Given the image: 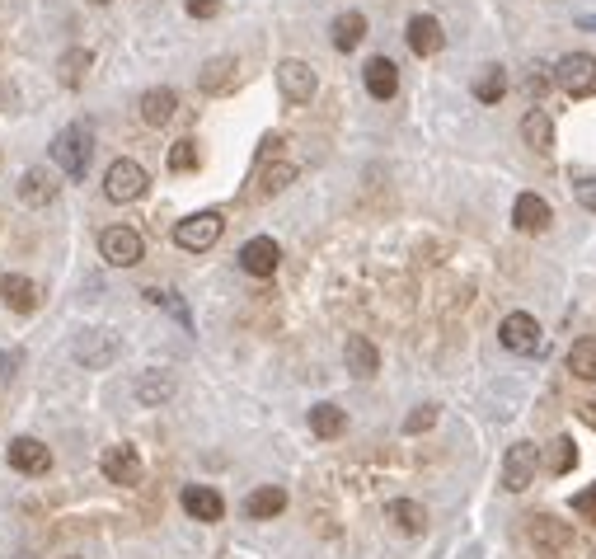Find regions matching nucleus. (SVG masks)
I'll use <instances>...</instances> for the list:
<instances>
[{
    "instance_id": "1a4fd4ad",
    "label": "nucleus",
    "mask_w": 596,
    "mask_h": 559,
    "mask_svg": "<svg viewBox=\"0 0 596 559\" xmlns=\"http://www.w3.org/2000/svg\"><path fill=\"white\" fill-rule=\"evenodd\" d=\"M277 264H282V249H277L273 235H254V240H245V249H240V268H245L249 278H273Z\"/></svg>"
},
{
    "instance_id": "2f4dec72",
    "label": "nucleus",
    "mask_w": 596,
    "mask_h": 559,
    "mask_svg": "<svg viewBox=\"0 0 596 559\" xmlns=\"http://www.w3.org/2000/svg\"><path fill=\"white\" fill-rule=\"evenodd\" d=\"M85 71H90V52H85V47H71L62 62H57V76H62V85H71V90L85 80Z\"/></svg>"
},
{
    "instance_id": "72a5a7b5",
    "label": "nucleus",
    "mask_w": 596,
    "mask_h": 559,
    "mask_svg": "<svg viewBox=\"0 0 596 559\" xmlns=\"http://www.w3.org/2000/svg\"><path fill=\"white\" fill-rule=\"evenodd\" d=\"M146 301H151V306H165L169 315H174V320H179V325L184 329H193V315H188V306H184V296H174V292H160V287H146Z\"/></svg>"
},
{
    "instance_id": "412c9836",
    "label": "nucleus",
    "mask_w": 596,
    "mask_h": 559,
    "mask_svg": "<svg viewBox=\"0 0 596 559\" xmlns=\"http://www.w3.org/2000/svg\"><path fill=\"white\" fill-rule=\"evenodd\" d=\"M174 109H179V94L169 85H155V90L141 94V123L146 127H165L174 118Z\"/></svg>"
},
{
    "instance_id": "f257e3e1",
    "label": "nucleus",
    "mask_w": 596,
    "mask_h": 559,
    "mask_svg": "<svg viewBox=\"0 0 596 559\" xmlns=\"http://www.w3.org/2000/svg\"><path fill=\"white\" fill-rule=\"evenodd\" d=\"M90 156H94V137H90V127H62L57 137H52V160H57V170L66 174V179H85L90 174Z\"/></svg>"
},
{
    "instance_id": "4468645a",
    "label": "nucleus",
    "mask_w": 596,
    "mask_h": 559,
    "mask_svg": "<svg viewBox=\"0 0 596 559\" xmlns=\"http://www.w3.org/2000/svg\"><path fill=\"white\" fill-rule=\"evenodd\" d=\"M0 301L19 315H33L38 301H43V292H38V282L24 278V273H5V278H0Z\"/></svg>"
},
{
    "instance_id": "a211bd4d",
    "label": "nucleus",
    "mask_w": 596,
    "mask_h": 559,
    "mask_svg": "<svg viewBox=\"0 0 596 559\" xmlns=\"http://www.w3.org/2000/svg\"><path fill=\"white\" fill-rule=\"evenodd\" d=\"M235 71H240V66H235V57H226V52H221V57H207V62L198 66V90L202 94L235 90Z\"/></svg>"
},
{
    "instance_id": "473e14b6",
    "label": "nucleus",
    "mask_w": 596,
    "mask_h": 559,
    "mask_svg": "<svg viewBox=\"0 0 596 559\" xmlns=\"http://www.w3.org/2000/svg\"><path fill=\"white\" fill-rule=\"evenodd\" d=\"M296 179V165H287V160H277V165H268V170L259 174V198H273V193H282V188Z\"/></svg>"
},
{
    "instance_id": "2eb2a0df",
    "label": "nucleus",
    "mask_w": 596,
    "mask_h": 559,
    "mask_svg": "<svg viewBox=\"0 0 596 559\" xmlns=\"http://www.w3.org/2000/svg\"><path fill=\"white\" fill-rule=\"evenodd\" d=\"M343 362H348V372L357 376V381H371V376L381 372V353H376V343H371L367 334H348V343H343Z\"/></svg>"
},
{
    "instance_id": "a878e982",
    "label": "nucleus",
    "mask_w": 596,
    "mask_h": 559,
    "mask_svg": "<svg viewBox=\"0 0 596 559\" xmlns=\"http://www.w3.org/2000/svg\"><path fill=\"white\" fill-rule=\"evenodd\" d=\"M174 376L169 372H160V367H151V372H141L137 376V400L146 404V409H160L165 400H174Z\"/></svg>"
},
{
    "instance_id": "5701e85b",
    "label": "nucleus",
    "mask_w": 596,
    "mask_h": 559,
    "mask_svg": "<svg viewBox=\"0 0 596 559\" xmlns=\"http://www.w3.org/2000/svg\"><path fill=\"white\" fill-rule=\"evenodd\" d=\"M442 43H446V33H442V24H437L432 15H413L409 19V47L418 52V57H437Z\"/></svg>"
},
{
    "instance_id": "bb28decb",
    "label": "nucleus",
    "mask_w": 596,
    "mask_h": 559,
    "mask_svg": "<svg viewBox=\"0 0 596 559\" xmlns=\"http://www.w3.org/2000/svg\"><path fill=\"white\" fill-rule=\"evenodd\" d=\"M329 33H334L338 52H352V47H362V38H367V15H362V10H343Z\"/></svg>"
},
{
    "instance_id": "20e7f679",
    "label": "nucleus",
    "mask_w": 596,
    "mask_h": 559,
    "mask_svg": "<svg viewBox=\"0 0 596 559\" xmlns=\"http://www.w3.org/2000/svg\"><path fill=\"white\" fill-rule=\"evenodd\" d=\"M526 541H531L540 555H568V550H573V531H568V522H559V517H550V513H531L526 517Z\"/></svg>"
},
{
    "instance_id": "39448f33",
    "label": "nucleus",
    "mask_w": 596,
    "mask_h": 559,
    "mask_svg": "<svg viewBox=\"0 0 596 559\" xmlns=\"http://www.w3.org/2000/svg\"><path fill=\"white\" fill-rule=\"evenodd\" d=\"M535 470H540V447H535V442H512L507 456H503V489H507V494L531 489Z\"/></svg>"
},
{
    "instance_id": "dca6fc26",
    "label": "nucleus",
    "mask_w": 596,
    "mask_h": 559,
    "mask_svg": "<svg viewBox=\"0 0 596 559\" xmlns=\"http://www.w3.org/2000/svg\"><path fill=\"white\" fill-rule=\"evenodd\" d=\"M10 466L24 470V475H47V470H52V451H47L38 437H15V442H10Z\"/></svg>"
},
{
    "instance_id": "f8f14e48",
    "label": "nucleus",
    "mask_w": 596,
    "mask_h": 559,
    "mask_svg": "<svg viewBox=\"0 0 596 559\" xmlns=\"http://www.w3.org/2000/svg\"><path fill=\"white\" fill-rule=\"evenodd\" d=\"M550 221H554V207L540 193H517V202H512V226L526 235H540V231H550Z\"/></svg>"
},
{
    "instance_id": "58836bf2",
    "label": "nucleus",
    "mask_w": 596,
    "mask_h": 559,
    "mask_svg": "<svg viewBox=\"0 0 596 559\" xmlns=\"http://www.w3.org/2000/svg\"><path fill=\"white\" fill-rule=\"evenodd\" d=\"M578 207L596 212V179H582V184H578Z\"/></svg>"
},
{
    "instance_id": "0eeeda50",
    "label": "nucleus",
    "mask_w": 596,
    "mask_h": 559,
    "mask_svg": "<svg viewBox=\"0 0 596 559\" xmlns=\"http://www.w3.org/2000/svg\"><path fill=\"white\" fill-rule=\"evenodd\" d=\"M146 170H141L137 160H113L108 165V174H104V193H108V202H137L141 193H146Z\"/></svg>"
},
{
    "instance_id": "c756f323",
    "label": "nucleus",
    "mask_w": 596,
    "mask_h": 559,
    "mask_svg": "<svg viewBox=\"0 0 596 559\" xmlns=\"http://www.w3.org/2000/svg\"><path fill=\"white\" fill-rule=\"evenodd\" d=\"M503 94H507V71L503 66H484L479 80H474V99H479V104H498Z\"/></svg>"
},
{
    "instance_id": "393cba45",
    "label": "nucleus",
    "mask_w": 596,
    "mask_h": 559,
    "mask_svg": "<svg viewBox=\"0 0 596 559\" xmlns=\"http://www.w3.org/2000/svg\"><path fill=\"white\" fill-rule=\"evenodd\" d=\"M385 517H390L404 536H423V527H428V508L413 503V498H390V503H385Z\"/></svg>"
},
{
    "instance_id": "c03bdc74",
    "label": "nucleus",
    "mask_w": 596,
    "mask_h": 559,
    "mask_svg": "<svg viewBox=\"0 0 596 559\" xmlns=\"http://www.w3.org/2000/svg\"><path fill=\"white\" fill-rule=\"evenodd\" d=\"M66 559H76V555H66Z\"/></svg>"
},
{
    "instance_id": "f03ea898",
    "label": "nucleus",
    "mask_w": 596,
    "mask_h": 559,
    "mask_svg": "<svg viewBox=\"0 0 596 559\" xmlns=\"http://www.w3.org/2000/svg\"><path fill=\"white\" fill-rule=\"evenodd\" d=\"M554 85H559L568 99H587V94H596V57L592 52H568L564 62L554 66Z\"/></svg>"
},
{
    "instance_id": "e433bc0d",
    "label": "nucleus",
    "mask_w": 596,
    "mask_h": 559,
    "mask_svg": "<svg viewBox=\"0 0 596 559\" xmlns=\"http://www.w3.org/2000/svg\"><path fill=\"white\" fill-rule=\"evenodd\" d=\"M188 5V15L193 19H216L221 15V0H184Z\"/></svg>"
},
{
    "instance_id": "37998d69",
    "label": "nucleus",
    "mask_w": 596,
    "mask_h": 559,
    "mask_svg": "<svg viewBox=\"0 0 596 559\" xmlns=\"http://www.w3.org/2000/svg\"><path fill=\"white\" fill-rule=\"evenodd\" d=\"M90 5H113V0H90Z\"/></svg>"
},
{
    "instance_id": "f3484780",
    "label": "nucleus",
    "mask_w": 596,
    "mask_h": 559,
    "mask_svg": "<svg viewBox=\"0 0 596 559\" xmlns=\"http://www.w3.org/2000/svg\"><path fill=\"white\" fill-rule=\"evenodd\" d=\"M57 174L43 170V165H33V170H24V179H19V202L24 207H47V202L57 198Z\"/></svg>"
},
{
    "instance_id": "9b49d317",
    "label": "nucleus",
    "mask_w": 596,
    "mask_h": 559,
    "mask_svg": "<svg viewBox=\"0 0 596 559\" xmlns=\"http://www.w3.org/2000/svg\"><path fill=\"white\" fill-rule=\"evenodd\" d=\"M498 339H503L507 353H535V348H540V325H535V315L512 311L503 325H498Z\"/></svg>"
},
{
    "instance_id": "4be33fe9",
    "label": "nucleus",
    "mask_w": 596,
    "mask_h": 559,
    "mask_svg": "<svg viewBox=\"0 0 596 559\" xmlns=\"http://www.w3.org/2000/svg\"><path fill=\"white\" fill-rule=\"evenodd\" d=\"M521 141L531 146L535 156H550L554 151V118L545 109H531L521 118Z\"/></svg>"
},
{
    "instance_id": "f704fd0d",
    "label": "nucleus",
    "mask_w": 596,
    "mask_h": 559,
    "mask_svg": "<svg viewBox=\"0 0 596 559\" xmlns=\"http://www.w3.org/2000/svg\"><path fill=\"white\" fill-rule=\"evenodd\" d=\"M169 170H174V174H193V170H198V141H193V137L174 141V146H169Z\"/></svg>"
},
{
    "instance_id": "ea45409f",
    "label": "nucleus",
    "mask_w": 596,
    "mask_h": 559,
    "mask_svg": "<svg viewBox=\"0 0 596 559\" xmlns=\"http://www.w3.org/2000/svg\"><path fill=\"white\" fill-rule=\"evenodd\" d=\"M545 85H550L545 66H531V76H526V90H531V94H545Z\"/></svg>"
},
{
    "instance_id": "9d476101",
    "label": "nucleus",
    "mask_w": 596,
    "mask_h": 559,
    "mask_svg": "<svg viewBox=\"0 0 596 559\" xmlns=\"http://www.w3.org/2000/svg\"><path fill=\"white\" fill-rule=\"evenodd\" d=\"M99 470H104L108 484H141V456H137V447H127V442H118V447H104V456H99Z\"/></svg>"
},
{
    "instance_id": "6e6552de",
    "label": "nucleus",
    "mask_w": 596,
    "mask_h": 559,
    "mask_svg": "<svg viewBox=\"0 0 596 559\" xmlns=\"http://www.w3.org/2000/svg\"><path fill=\"white\" fill-rule=\"evenodd\" d=\"M315 66L301 62V57H287V62H277V90L287 104H310L315 99Z\"/></svg>"
},
{
    "instance_id": "aec40b11",
    "label": "nucleus",
    "mask_w": 596,
    "mask_h": 559,
    "mask_svg": "<svg viewBox=\"0 0 596 559\" xmlns=\"http://www.w3.org/2000/svg\"><path fill=\"white\" fill-rule=\"evenodd\" d=\"M362 80H367V94L371 99H395L399 94V66L390 57H371L362 66Z\"/></svg>"
},
{
    "instance_id": "7c9ffc66",
    "label": "nucleus",
    "mask_w": 596,
    "mask_h": 559,
    "mask_svg": "<svg viewBox=\"0 0 596 559\" xmlns=\"http://www.w3.org/2000/svg\"><path fill=\"white\" fill-rule=\"evenodd\" d=\"M568 372L578 381H596V339H578L568 348Z\"/></svg>"
},
{
    "instance_id": "cd10ccee",
    "label": "nucleus",
    "mask_w": 596,
    "mask_h": 559,
    "mask_svg": "<svg viewBox=\"0 0 596 559\" xmlns=\"http://www.w3.org/2000/svg\"><path fill=\"white\" fill-rule=\"evenodd\" d=\"M343 428H348V414H343V409H338V404H315V409H310V433L315 437H324V442H334L338 433H343Z\"/></svg>"
},
{
    "instance_id": "c85d7f7f",
    "label": "nucleus",
    "mask_w": 596,
    "mask_h": 559,
    "mask_svg": "<svg viewBox=\"0 0 596 559\" xmlns=\"http://www.w3.org/2000/svg\"><path fill=\"white\" fill-rule=\"evenodd\" d=\"M540 466L550 470V475H568V470L578 466V447H573V437H554L545 456H540Z\"/></svg>"
},
{
    "instance_id": "a19ab883",
    "label": "nucleus",
    "mask_w": 596,
    "mask_h": 559,
    "mask_svg": "<svg viewBox=\"0 0 596 559\" xmlns=\"http://www.w3.org/2000/svg\"><path fill=\"white\" fill-rule=\"evenodd\" d=\"M582 419H587V423H592V428H596V400L587 404V409H582Z\"/></svg>"
},
{
    "instance_id": "6ab92c4d",
    "label": "nucleus",
    "mask_w": 596,
    "mask_h": 559,
    "mask_svg": "<svg viewBox=\"0 0 596 559\" xmlns=\"http://www.w3.org/2000/svg\"><path fill=\"white\" fill-rule=\"evenodd\" d=\"M184 513L198 517V522H221L226 517V498L207 489V484H188L184 489Z\"/></svg>"
},
{
    "instance_id": "79ce46f5",
    "label": "nucleus",
    "mask_w": 596,
    "mask_h": 559,
    "mask_svg": "<svg viewBox=\"0 0 596 559\" xmlns=\"http://www.w3.org/2000/svg\"><path fill=\"white\" fill-rule=\"evenodd\" d=\"M578 29H596V15H578Z\"/></svg>"
},
{
    "instance_id": "ddd939ff",
    "label": "nucleus",
    "mask_w": 596,
    "mask_h": 559,
    "mask_svg": "<svg viewBox=\"0 0 596 559\" xmlns=\"http://www.w3.org/2000/svg\"><path fill=\"white\" fill-rule=\"evenodd\" d=\"M71 353H76V362H85V367H108V362L118 358V334H108V329H85V334L71 343Z\"/></svg>"
},
{
    "instance_id": "c9c22d12",
    "label": "nucleus",
    "mask_w": 596,
    "mask_h": 559,
    "mask_svg": "<svg viewBox=\"0 0 596 559\" xmlns=\"http://www.w3.org/2000/svg\"><path fill=\"white\" fill-rule=\"evenodd\" d=\"M432 423H437V404H418L409 419H404V433H428Z\"/></svg>"
},
{
    "instance_id": "423d86ee",
    "label": "nucleus",
    "mask_w": 596,
    "mask_h": 559,
    "mask_svg": "<svg viewBox=\"0 0 596 559\" xmlns=\"http://www.w3.org/2000/svg\"><path fill=\"white\" fill-rule=\"evenodd\" d=\"M99 254H104V264H113V268H137L146 245H141V235L132 231V226H108V231L99 235Z\"/></svg>"
},
{
    "instance_id": "7ed1b4c3",
    "label": "nucleus",
    "mask_w": 596,
    "mask_h": 559,
    "mask_svg": "<svg viewBox=\"0 0 596 559\" xmlns=\"http://www.w3.org/2000/svg\"><path fill=\"white\" fill-rule=\"evenodd\" d=\"M221 231H226L221 212H193V217H184L174 226V245L188 249V254H202V249H212L221 240Z\"/></svg>"
},
{
    "instance_id": "4c0bfd02",
    "label": "nucleus",
    "mask_w": 596,
    "mask_h": 559,
    "mask_svg": "<svg viewBox=\"0 0 596 559\" xmlns=\"http://www.w3.org/2000/svg\"><path fill=\"white\" fill-rule=\"evenodd\" d=\"M573 513H582V517H592L596 522V484L592 489H582V494H573Z\"/></svg>"
},
{
    "instance_id": "b1692460",
    "label": "nucleus",
    "mask_w": 596,
    "mask_h": 559,
    "mask_svg": "<svg viewBox=\"0 0 596 559\" xmlns=\"http://www.w3.org/2000/svg\"><path fill=\"white\" fill-rule=\"evenodd\" d=\"M282 508H287V489H282V484H259V489L245 498V513L254 517V522H273Z\"/></svg>"
}]
</instances>
